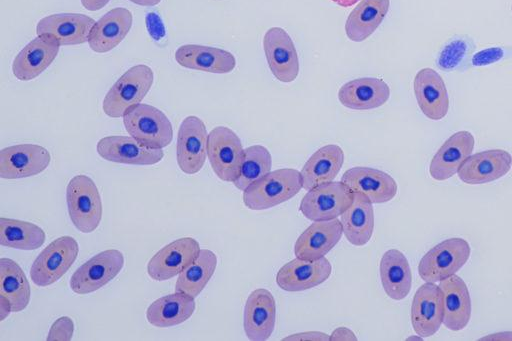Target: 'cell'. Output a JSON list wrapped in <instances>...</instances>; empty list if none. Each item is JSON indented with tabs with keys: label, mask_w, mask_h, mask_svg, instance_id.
I'll list each match as a JSON object with an SVG mask.
<instances>
[{
	"label": "cell",
	"mask_w": 512,
	"mask_h": 341,
	"mask_svg": "<svg viewBox=\"0 0 512 341\" xmlns=\"http://www.w3.org/2000/svg\"><path fill=\"white\" fill-rule=\"evenodd\" d=\"M110 0H80L82 6L88 11H98L104 8Z\"/></svg>",
	"instance_id": "obj_43"
},
{
	"label": "cell",
	"mask_w": 512,
	"mask_h": 341,
	"mask_svg": "<svg viewBox=\"0 0 512 341\" xmlns=\"http://www.w3.org/2000/svg\"><path fill=\"white\" fill-rule=\"evenodd\" d=\"M511 11H512V4H511Z\"/></svg>",
	"instance_id": "obj_48"
},
{
	"label": "cell",
	"mask_w": 512,
	"mask_h": 341,
	"mask_svg": "<svg viewBox=\"0 0 512 341\" xmlns=\"http://www.w3.org/2000/svg\"><path fill=\"white\" fill-rule=\"evenodd\" d=\"M471 254L469 243L459 237L445 239L431 248L418 264V274L424 282H440L456 274Z\"/></svg>",
	"instance_id": "obj_5"
},
{
	"label": "cell",
	"mask_w": 512,
	"mask_h": 341,
	"mask_svg": "<svg viewBox=\"0 0 512 341\" xmlns=\"http://www.w3.org/2000/svg\"><path fill=\"white\" fill-rule=\"evenodd\" d=\"M120 250L107 249L78 267L70 278L71 290L79 295L93 293L112 281L124 267Z\"/></svg>",
	"instance_id": "obj_9"
},
{
	"label": "cell",
	"mask_w": 512,
	"mask_h": 341,
	"mask_svg": "<svg viewBox=\"0 0 512 341\" xmlns=\"http://www.w3.org/2000/svg\"><path fill=\"white\" fill-rule=\"evenodd\" d=\"M133 24L132 13L116 7L101 16L93 25L88 45L95 53H107L116 48L129 33Z\"/></svg>",
	"instance_id": "obj_26"
},
{
	"label": "cell",
	"mask_w": 512,
	"mask_h": 341,
	"mask_svg": "<svg viewBox=\"0 0 512 341\" xmlns=\"http://www.w3.org/2000/svg\"><path fill=\"white\" fill-rule=\"evenodd\" d=\"M174 57L184 68L214 74L230 73L236 67V58L231 52L205 45H181L176 49Z\"/></svg>",
	"instance_id": "obj_25"
},
{
	"label": "cell",
	"mask_w": 512,
	"mask_h": 341,
	"mask_svg": "<svg viewBox=\"0 0 512 341\" xmlns=\"http://www.w3.org/2000/svg\"><path fill=\"white\" fill-rule=\"evenodd\" d=\"M443 293V324L451 331L463 330L469 323L472 313L471 297L464 280L458 275L439 282Z\"/></svg>",
	"instance_id": "obj_28"
},
{
	"label": "cell",
	"mask_w": 512,
	"mask_h": 341,
	"mask_svg": "<svg viewBox=\"0 0 512 341\" xmlns=\"http://www.w3.org/2000/svg\"><path fill=\"white\" fill-rule=\"evenodd\" d=\"M51 162L50 152L38 144H16L0 150V177L13 180L38 175Z\"/></svg>",
	"instance_id": "obj_12"
},
{
	"label": "cell",
	"mask_w": 512,
	"mask_h": 341,
	"mask_svg": "<svg viewBox=\"0 0 512 341\" xmlns=\"http://www.w3.org/2000/svg\"><path fill=\"white\" fill-rule=\"evenodd\" d=\"M503 340V339H509L512 340V332H499L493 335H489L487 337L481 338V340Z\"/></svg>",
	"instance_id": "obj_45"
},
{
	"label": "cell",
	"mask_w": 512,
	"mask_h": 341,
	"mask_svg": "<svg viewBox=\"0 0 512 341\" xmlns=\"http://www.w3.org/2000/svg\"><path fill=\"white\" fill-rule=\"evenodd\" d=\"M78 254L79 244L74 237L56 238L33 261L30 268L32 282L38 287L54 284L70 269Z\"/></svg>",
	"instance_id": "obj_6"
},
{
	"label": "cell",
	"mask_w": 512,
	"mask_h": 341,
	"mask_svg": "<svg viewBox=\"0 0 512 341\" xmlns=\"http://www.w3.org/2000/svg\"><path fill=\"white\" fill-rule=\"evenodd\" d=\"M243 156L242 142L231 128L217 126L208 133L207 157L220 180L232 183L236 180Z\"/></svg>",
	"instance_id": "obj_7"
},
{
	"label": "cell",
	"mask_w": 512,
	"mask_h": 341,
	"mask_svg": "<svg viewBox=\"0 0 512 341\" xmlns=\"http://www.w3.org/2000/svg\"><path fill=\"white\" fill-rule=\"evenodd\" d=\"M60 43L51 35H37L15 56L12 72L20 81H30L42 74L55 60Z\"/></svg>",
	"instance_id": "obj_15"
},
{
	"label": "cell",
	"mask_w": 512,
	"mask_h": 341,
	"mask_svg": "<svg viewBox=\"0 0 512 341\" xmlns=\"http://www.w3.org/2000/svg\"><path fill=\"white\" fill-rule=\"evenodd\" d=\"M390 8V0H361L347 17L345 33L349 40L362 42L370 37L383 22Z\"/></svg>",
	"instance_id": "obj_33"
},
{
	"label": "cell",
	"mask_w": 512,
	"mask_h": 341,
	"mask_svg": "<svg viewBox=\"0 0 512 341\" xmlns=\"http://www.w3.org/2000/svg\"><path fill=\"white\" fill-rule=\"evenodd\" d=\"M95 22L93 18L80 13L51 14L38 21L36 33L53 36L61 46L80 45L88 41Z\"/></svg>",
	"instance_id": "obj_24"
},
{
	"label": "cell",
	"mask_w": 512,
	"mask_h": 341,
	"mask_svg": "<svg viewBox=\"0 0 512 341\" xmlns=\"http://www.w3.org/2000/svg\"><path fill=\"white\" fill-rule=\"evenodd\" d=\"M344 163L343 149L336 144L325 145L316 150L306 161L300 173L306 191L334 181Z\"/></svg>",
	"instance_id": "obj_29"
},
{
	"label": "cell",
	"mask_w": 512,
	"mask_h": 341,
	"mask_svg": "<svg viewBox=\"0 0 512 341\" xmlns=\"http://www.w3.org/2000/svg\"><path fill=\"white\" fill-rule=\"evenodd\" d=\"M511 165L512 156L508 151L490 149L471 154L460 166L457 175L466 184H485L505 176Z\"/></svg>",
	"instance_id": "obj_19"
},
{
	"label": "cell",
	"mask_w": 512,
	"mask_h": 341,
	"mask_svg": "<svg viewBox=\"0 0 512 341\" xmlns=\"http://www.w3.org/2000/svg\"><path fill=\"white\" fill-rule=\"evenodd\" d=\"M208 132L202 119L187 116L179 126L176 160L180 170L188 175L198 173L207 158Z\"/></svg>",
	"instance_id": "obj_10"
},
{
	"label": "cell",
	"mask_w": 512,
	"mask_h": 341,
	"mask_svg": "<svg viewBox=\"0 0 512 341\" xmlns=\"http://www.w3.org/2000/svg\"><path fill=\"white\" fill-rule=\"evenodd\" d=\"M12 312L9 301L0 295V321H3Z\"/></svg>",
	"instance_id": "obj_44"
},
{
	"label": "cell",
	"mask_w": 512,
	"mask_h": 341,
	"mask_svg": "<svg viewBox=\"0 0 512 341\" xmlns=\"http://www.w3.org/2000/svg\"><path fill=\"white\" fill-rule=\"evenodd\" d=\"M199 242L192 237L176 239L156 252L147 264V273L152 280L166 281L179 275L200 252Z\"/></svg>",
	"instance_id": "obj_13"
},
{
	"label": "cell",
	"mask_w": 512,
	"mask_h": 341,
	"mask_svg": "<svg viewBox=\"0 0 512 341\" xmlns=\"http://www.w3.org/2000/svg\"><path fill=\"white\" fill-rule=\"evenodd\" d=\"M74 333V322L68 316H62L51 325L47 341H70Z\"/></svg>",
	"instance_id": "obj_39"
},
{
	"label": "cell",
	"mask_w": 512,
	"mask_h": 341,
	"mask_svg": "<svg viewBox=\"0 0 512 341\" xmlns=\"http://www.w3.org/2000/svg\"><path fill=\"white\" fill-rule=\"evenodd\" d=\"M443 293L439 285L425 282L415 292L411 304V324L422 337L434 335L443 324Z\"/></svg>",
	"instance_id": "obj_14"
},
{
	"label": "cell",
	"mask_w": 512,
	"mask_h": 341,
	"mask_svg": "<svg viewBox=\"0 0 512 341\" xmlns=\"http://www.w3.org/2000/svg\"><path fill=\"white\" fill-rule=\"evenodd\" d=\"M504 57V50L501 47H489L476 52L471 59L475 67L488 66L500 61Z\"/></svg>",
	"instance_id": "obj_40"
},
{
	"label": "cell",
	"mask_w": 512,
	"mask_h": 341,
	"mask_svg": "<svg viewBox=\"0 0 512 341\" xmlns=\"http://www.w3.org/2000/svg\"><path fill=\"white\" fill-rule=\"evenodd\" d=\"M154 81L153 70L137 64L126 70L111 86L102 101L104 114L110 118L123 117L128 109L141 103Z\"/></svg>",
	"instance_id": "obj_2"
},
{
	"label": "cell",
	"mask_w": 512,
	"mask_h": 341,
	"mask_svg": "<svg viewBox=\"0 0 512 341\" xmlns=\"http://www.w3.org/2000/svg\"><path fill=\"white\" fill-rule=\"evenodd\" d=\"M282 340H330V335L319 332V331H309V332H301L298 334L290 335Z\"/></svg>",
	"instance_id": "obj_41"
},
{
	"label": "cell",
	"mask_w": 512,
	"mask_h": 341,
	"mask_svg": "<svg viewBox=\"0 0 512 341\" xmlns=\"http://www.w3.org/2000/svg\"><path fill=\"white\" fill-rule=\"evenodd\" d=\"M340 181L353 192L364 194L373 204L391 201L398 190L390 174L371 167H352L343 173Z\"/></svg>",
	"instance_id": "obj_21"
},
{
	"label": "cell",
	"mask_w": 512,
	"mask_h": 341,
	"mask_svg": "<svg viewBox=\"0 0 512 341\" xmlns=\"http://www.w3.org/2000/svg\"><path fill=\"white\" fill-rule=\"evenodd\" d=\"M132 3L139 5V6H155L158 5L162 0H129Z\"/></svg>",
	"instance_id": "obj_46"
},
{
	"label": "cell",
	"mask_w": 512,
	"mask_h": 341,
	"mask_svg": "<svg viewBox=\"0 0 512 341\" xmlns=\"http://www.w3.org/2000/svg\"><path fill=\"white\" fill-rule=\"evenodd\" d=\"M216 267V254L209 249H201L197 258L178 275L175 291L196 298L212 278Z\"/></svg>",
	"instance_id": "obj_36"
},
{
	"label": "cell",
	"mask_w": 512,
	"mask_h": 341,
	"mask_svg": "<svg viewBox=\"0 0 512 341\" xmlns=\"http://www.w3.org/2000/svg\"><path fill=\"white\" fill-rule=\"evenodd\" d=\"M470 50V43L464 38L448 42L437 57V66L443 71H453L461 65Z\"/></svg>",
	"instance_id": "obj_38"
},
{
	"label": "cell",
	"mask_w": 512,
	"mask_h": 341,
	"mask_svg": "<svg viewBox=\"0 0 512 341\" xmlns=\"http://www.w3.org/2000/svg\"><path fill=\"white\" fill-rule=\"evenodd\" d=\"M330 340L332 341H356L357 337L352 330L346 327H338L336 328L332 334L330 335Z\"/></svg>",
	"instance_id": "obj_42"
},
{
	"label": "cell",
	"mask_w": 512,
	"mask_h": 341,
	"mask_svg": "<svg viewBox=\"0 0 512 341\" xmlns=\"http://www.w3.org/2000/svg\"><path fill=\"white\" fill-rule=\"evenodd\" d=\"M475 139L471 132L461 130L452 134L437 150L429 165L430 176L445 181L454 176L472 154Z\"/></svg>",
	"instance_id": "obj_22"
},
{
	"label": "cell",
	"mask_w": 512,
	"mask_h": 341,
	"mask_svg": "<svg viewBox=\"0 0 512 341\" xmlns=\"http://www.w3.org/2000/svg\"><path fill=\"white\" fill-rule=\"evenodd\" d=\"M122 118L127 133L144 146L163 149L173 140L169 118L155 106L139 103L128 109Z\"/></svg>",
	"instance_id": "obj_4"
},
{
	"label": "cell",
	"mask_w": 512,
	"mask_h": 341,
	"mask_svg": "<svg viewBox=\"0 0 512 341\" xmlns=\"http://www.w3.org/2000/svg\"><path fill=\"white\" fill-rule=\"evenodd\" d=\"M390 97V87L379 78L362 77L343 84L338 100L352 110H371L383 106Z\"/></svg>",
	"instance_id": "obj_27"
},
{
	"label": "cell",
	"mask_w": 512,
	"mask_h": 341,
	"mask_svg": "<svg viewBox=\"0 0 512 341\" xmlns=\"http://www.w3.org/2000/svg\"><path fill=\"white\" fill-rule=\"evenodd\" d=\"M342 235V224L338 218L313 221L297 238L294 254L297 258L307 260L325 257L340 241Z\"/></svg>",
	"instance_id": "obj_23"
},
{
	"label": "cell",
	"mask_w": 512,
	"mask_h": 341,
	"mask_svg": "<svg viewBox=\"0 0 512 341\" xmlns=\"http://www.w3.org/2000/svg\"><path fill=\"white\" fill-rule=\"evenodd\" d=\"M359 1L360 0H332V2L341 7H350L352 5H355Z\"/></svg>",
	"instance_id": "obj_47"
},
{
	"label": "cell",
	"mask_w": 512,
	"mask_h": 341,
	"mask_svg": "<svg viewBox=\"0 0 512 341\" xmlns=\"http://www.w3.org/2000/svg\"><path fill=\"white\" fill-rule=\"evenodd\" d=\"M0 295L9 301L15 313L30 303V283L20 265L10 258L0 259Z\"/></svg>",
	"instance_id": "obj_34"
},
{
	"label": "cell",
	"mask_w": 512,
	"mask_h": 341,
	"mask_svg": "<svg viewBox=\"0 0 512 341\" xmlns=\"http://www.w3.org/2000/svg\"><path fill=\"white\" fill-rule=\"evenodd\" d=\"M195 308V298L175 291L153 301L146 310V319L158 328L173 327L188 320Z\"/></svg>",
	"instance_id": "obj_32"
},
{
	"label": "cell",
	"mask_w": 512,
	"mask_h": 341,
	"mask_svg": "<svg viewBox=\"0 0 512 341\" xmlns=\"http://www.w3.org/2000/svg\"><path fill=\"white\" fill-rule=\"evenodd\" d=\"M354 192L342 181L318 185L303 196L299 210L311 221L338 218L352 204Z\"/></svg>",
	"instance_id": "obj_8"
},
{
	"label": "cell",
	"mask_w": 512,
	"mask_h": 341,
	"mask_svg": "<svg viewBox=\"0 0 512 341\" xmlns=\"http://www.w3.org/2000/svg\"><path fill=\"white\" fill-rule=\"evenodd\" d=\"M343 235L354 246H364L374 231L373 203L364 194L354 192L352 204L340 216Z\"/></svg>",
	"instance_id": "obj_31"
},
{
	"label": "cell",
	"mask_w": 512,
	"mask_h": 341,
	"mask_svg": "<svg viewBox=\"0 0 512 341\" xmlns=\"http://www.w3.org/2000/svg\"><path fill=\"white\" fill-rule=\"evenodd\" d=\"M332 273L326 257L315 260L295 258L285 263L276 274V284L284 291L299 292L324 283Z\"/></svg>",
	"instance_id": "obj_16"
},
{
	"label": "cell",
	"mask_w": 512,
	"mask_h": 341,
	"mask_svg": "<svg viewBox=\"0 0 512 341\" xmlns=\"http://www.w3.org/2000/svg\"><path fill=\"white\" fill-rule=\"evenodd\" d=\"M271 168L270 151L260 144L249 146L244 149L240 173L233 184L237 189L244 191L253 182L269 173Z\"/></svg>",
	"instance_id": "obj_37"
},
{
	"label": "cell",
	"mask_w": 512,
	"mask_h": 341,
	"mask_svg": "<svg viewBox=\"0 0 512 341\" xmlns=\"http://www.w3.org/2000/svg\"><path fill=\"white\" fill-rule=\"evenodd\" d=\"M46 240L44 230L28 221L0 218V245L18 250H36Z\"/></svg>",
	"instance_id": "obj_35"
},
{
	"label": "cell",
	"mask_w": 512,
	"mask_h": 341,
	"mask_svg": "<svg viewBox=\"0 0 512 341\" xmlns=\"http://www.w3.org/2000/svg\"><path fill=\"white\" fill-rule=\"evenodd\" d=\"M267 65L282 83L293 82L299 74V57L290 35L281 27L269 28L263 37Z\"/></svg>",
	"instance_id": "obj_11"
},
{
	"label": "cell",
	"mask_w": 512,
	"mask_h": 341,
	"mask_svg": "<svg viewBox=\"0 0 512 341\" xmlns=\"http://www.w3.org/2000/svg\"><path fill=\"white\" fill-rule=\"evenodd\" d=\"M96 151L106 161L128 165H154L164 157L162 149L144 146L130 135L103 137L97 142Z\"/></svg>",
	"instance_id": "obj_17"
},
{
	"label": "cell",
	"mask_w": 512,
	"mask_h": 341,
	"mask_svg": "<svg viewBox=\"0 0 512 341\" xmlns=\"http://www.w3.org/2000/svg\"><path fill=\"white\" fill-rule=\"evenodd\" d=\"M69 218L82 233L94 232L103 215V205L95 182L87 175L73 176L66 187Z\"/></svg>",
	"instance_id": "obj_3"
},
{
	"label": "cell",
	"mask_w": 512,
	"mask_h": 341,
	"mask_svg": "<svg viewBox=\"0 0 512 341\" xmlns=\"http://www.w3.org/2000/svg\"><path fill=\"white\" fill-rule=\"evenodd\" d=\"M413 90L421 112L429 119H443L449 111V95L441 75L432 68L420 69L413 80Z\"/></svg>",
	"instance_id": "obj_20"
},
{
	"label": "cell",
	"mask_w": 512,
	"mask_h": 341,
	"mask_svg": "<svg viewBox=\"0 0 512 341\" xmlns=\"http://www.w3.org/2000/svg\"><path fill=\"white\" fill-rule=\"evenodd\" d=\"M276 323V301L265 288L253 290L245 303L243 328L251 341H265L272 335Z\"/></svg>",
	"instance_id": "obj_18"
},
{
	"label": "cell",
	"mask_w": 512,
	"mask_h": 341,
	"mask_svg": "<svg viewBox=\"0 0 512 341\" xmlns=\"http://www.w3.org/2000/svg\"><path fill=\"white\" fill-rule=\"evenodd\" d=\"M379 275L386 295L396 301L408 296L412 288V272L406 256L389 249L381 257Z\"/></svg>",
	"instance_id": "obj_30"
},
{
	"label": "cell",
	"mask_w": 512,
	"mask_h": 341,
	"mask_svg": "<svg viewBox=\"0 0 512 341\" xmlns=\"http://www.w3.org/2000/svg\"><path fill=\"white\" fill-rule=\"evenodd\" d=\"M303 188L300 171L280 168L270 171L243 191V203L250 210H266L284 203Z\"/></svg>",
	"instance_id": "obj_1"
}]
</instances>
